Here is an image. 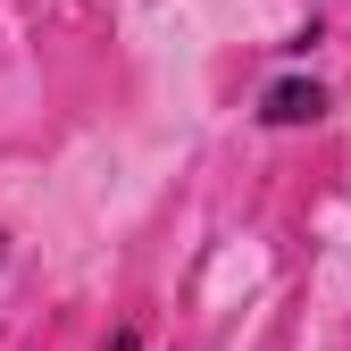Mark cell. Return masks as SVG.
<instances>
[{
  "mask_svg": "<svg viewBox=\"0 0 351 351\" xmlns=\"http://www.w3.org/2000/svg\"><path fill=\"white\" fill-rule=\"evenodd\" d=\"M0 259H9V251H0Z\"/></svg>",
  "mask_w": 351,
  "mask_h": 351,
  "instance_id": "obj_3",
  "label": "cell"
},
{
  "mask_svg": "<svg viewBox=\"0 0 351 351\" xmlns=\"http://www.w3.org/2000/svg\"><path fill=\"white\" fill-rule=\"evenodd\" d=\"M109 351H143V335H134V326H117V335H109Z\"/></svg>",
  "mask_w": 351,
  "mask_h": 351,
  "instance_id": "obj_2",
  "label": "cell"
},
{
  "mask_svg": "<svg viewBox=\"0 0 351 351\" xmlns=\"http://www.w3.org/2000/svg\"><path fill=\"white\" fill-rule=\"evenodd\" d=\"M326 117V84L318 75H276L259 93V125H318Z\"/></svg>",
  "mask_w": 351,
  "mask_h": 351,
  "instance_id": "obj_1",
  "label": "cell"
}]
</instances>
